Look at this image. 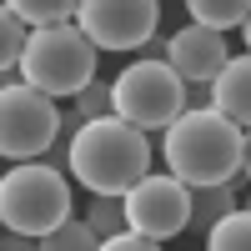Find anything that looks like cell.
<instances>
[{
  "mask_svg": "<svg viewBox=\"0 0 251 251\" xmlns=\"http://www.w3.org/2000/svg\"><path fill=\"white\" fill-rule=\"evenodd\" d=\"M86 221L96 226V236H100V241L116 236L121 226H131V221H126V196H96V201L86 206Z\"/></svg>",
  "mask_w": 251,
  "mask_h": 251,
  "instance_id": "cell-17",
  "label": "cell"
},
{
  "mask_svg": "<svg viewBox=\"0 0 251 251\" xmlns=\"http://www.w3.org/2000/svg\"><path fill=\"white\" fill-rule=\"evenodd\" d=\"M166 50H171V35H161V30H156V35L146 40L136 55H141V60H166Z\"/></svg>",
  "mask_w": 251,
  "mask_h": 251,
  "instance_id": "cell-21",
  "label": "cell"
},
{
  "mask_svg": "<svg viewBox=\"0 0 251 251\" xmlns=\"http://www.w3.org/2000/svg\"><path fill=\"white\" fill-rule=\"evenodd\" d=\"M126 221L136 226V231L156 236V241H171L176 231H186V221H191V186H186L176 171L171 176H146L136 181L131 191H126Z\"/></svg>",
  "mask_w": 251,
  "mask_h": 251,
  "instance_id": "cell-8",
  "label": "cell"
},
{
  "mask_svg": "<svg viewBox=\"0 0 251 251\" xmlns=\"http://www.w3.org/2000/svg\"><path fill=\"white\" fill-rule=\"evenodd\" d=\"M15 15H25L30 25H60V20H75L80 0H5Z\"/></svg>",
  "mask_w": 251,
  "mask_h": 251,
  "instance_id": "cell-16",
  "label": "cell"
},
{
  "mask_svg": "<svg viewBox=\"0 0 251 251\" xmlns=\"http://www.w3.org/2000/svg\"><path fill=\"white\" fill-rule=\"evenodd\" d=\"M211 91H216V111H226L246 131L251 126V50L226 60V71L211 80Z\"/></svg>",
  "mask_w": 251,
  "mask_h": 251,
  "instance_id": "cell-10",
  "label": "cell"
},
{
  "mask_svg": "<svg viewBox=\"0 0 251 251\" xmlns=\"http://www.w3.org/2000/svg\"><path fill=\"white\" fill-rule=\"evenodd\" d=\"M246 206H251V201H246Z\"/></svg>",
  "mask_w": 251,
  "mask_h": 251,
  "instance_id": "cell-24",
  "label": "cell"
},
{
  "mask_svg": "<svg viewBox=\"0 0 251 251\" xmlns=\"http://www.w3.org/2000/svg\"><path fill=\"white\" fill-rule=\"evenodd\" d=\"M241 171L251 176V126H246V151H241Z\"/></svg>",
  "mask_w": 251,
  "mask_h": 251,
  "instance_id": "cell-22",
  "label": "cell"
},
{
  "mask_svg": "<svg viewBox=\"0 0 251 251\" xmlns=\"http://www.w3.org/2000/svg\"><path fill=\"white\" fill-rule=\"evenodd\" d=\"M71 176L91 196H126L136 181L151 176V141H146L141 126L121 116H96L75 131Z\"/></svg>",
  "mask_w": 251,
  "mask_h": 251,
  "instance_id": "cell-1",
  "label": "cell"
},
{
  "mask_svg": "<svg viewBox=\"0 0 251 251\" xmlns=\"http://www.w3.org/2000/svg\"><path fill=\"white\" fill-rule=\"evenodd\" d=\"M100 246H106V251H156L161 241H156V236H146V231H136V226H121V231L106 236Z\"/></svg>",
  "mask_w": 251,
  "mask_h": 251,
  "instance_id": "cell-19",
  "label": "cell"
},
{
  "mask_svg": "<svg viewBox=\"0 0 251 251\" xmlns=\"http://www.w3.org/2000/svg\"><path fill=\"white\" fill-rule=\"evenodd\" d=\"M71 216V186L66 171L50 161H20L0 181V221L5 231H25V236H46Z\"/></svg>",
  "mask_w": 251,
  "mask_h": 251,
  "instance_id": "cell-4",
  "label": "cell"
},
{
  "mask_svg": "<svg viewBox=\"0 0 251 251\" xmlns=\"http://www.w3.org/2000/svg\"><path fill=\"white\" fill-rule=\"evenodd\" d=\"M241 35H246V50H251V15L241 20Z\"/></svg>",
  "mask_w": 251,
  "mask_h": 251,
  "instance_id": "cell-23",
  "label": "cell"
},
{
  "mask_svg": "<svg viewBox=\"0 0 251 251\" xmlns=\"http://www.w3.org/2000/svg\"><path fill=\"white\" fill-rule=\"evenodd\" d=\"M75 111L96 121V116H116V86H106V80H91L86 91L75 96Z\"/></svg>",
  "mask_w": 251,
  "mask_h": 251,
  "instance_id": "cell-18",
  "label": "cell"
},
{
  "mask_svg": "<svg viewBox=\"0 0 251 251\" xmlns=\"http://www.w3.org/2000/svg\"><path fill=\"white\" fill-rule=\"evenodd\" d=\"M50 100L55 96L35 91L30 80H5L0 91V156L5 161H35L55 146L66 111H55Z\"/></svg>",
  "mask_w": 251,
  "mask_h": 251,
  "instance_id": "cell-6",
  "label": "cell"
},
{
  "mask_svg": "<svg viewBox=\"0 0 251 251\" xmlns=\"http://www.w3.org/2000/svg\"><path fill=\"white\" fill-rule=\"evenodd\" d=\"M196 25H211V30H231L251 15V0H186Z\"/></svg>",
  "mask_w": 251,
  "mask_h": 251,
  "instance_id": "cell-14",
  "label": "cell"
},
{
  "mask_svg": "<svg viewBox=\"0 0 251 251\" xmlns=\"http://www.w3.org/2000/svg\"><path fill=\"white\" fill-rule=\"evenodd\" d=\"M166 60L181 71L186 86H211V80L226 71V60H231V50H226V30H211V25H186L171 35V50H166Z\"/></svg>",
  "mask_w": 251,
  "mask_h": 251,
  "instance_id": "cell-9",
  "label": "cell"
},
{
  "mask_svg": "<svg viewBox=\"0 0 251 251\" xmlns=\"http://www.w3.org/2000/svg\"><path fill=\"white\" fill-rule=\"evenodd\" d=\"M30 20L25 15H15L10 5L0 10V71H5V80L20 75V60H25V46H30Z\"/></svg>",
  "mask_w": 251,
  "mask_h": 251,
  "instance_id": "cell-12",
  "label": "cell"
},
{
  "mask_svg": "<svg viewBox=\"0 0 251 251\" xmlns=\"http://www.w3.org/2000/svg\"><path fill=\"white\" fill-rule=\"evenodd\" d=\"M166 161L186 186H216V181H236L241 176V151H246V131L216 106L206 111H181L166 126Z\"/></svg>",
  "mask_w": 251,
  "mask_h": 251,
  "instance_id": "cell-2",
  "label": "cell"
},
{
  "mask_svg": "<svg viewBox=\"0 0 251 251\" xmlns=\"http://www.w3.org/2000/svg\"><path fill=\"white\" fill-rule=\"evenodd\" d=\"M96 60H100V46L75 25V20L35 25L15 80H30V86L46 91V96H80L96 80Z\"/></svg>",
  "mask_w": 251,
  "mask_h": 251,
  "instance_id": "cell-3",
  "label": "cell"
},
{
  "mask_svg": "<svg viewBox=\"0 0 251 251\" xmlns=\"http://www.w3.org/2000/svg\"><path fill=\"white\" fill-rule=\"evenodd\" d=\"M206 246L211 251H251V206L226 211L211 231H206Z\"/></svg>",
  "mask_w": 251,
  "mask_h": 251,
  "instance_id": "cell-13",
  "label": "cell"
},
{
  "mask_svg": "<svg viewBox=\"0 0 251 251\" xmlns=\"http://www.w3.org/2000/svg\"><path fill=\"white\" fill-rule=\"evenodd\" d=\"M75 25L100 50H141L161 30V5L156 0H80Z\"/></svg>",
  "mask_w": 251,
  "mask_h": 251,
  "instance_id": "cell-7",
  "label": "cell"
},
{
  "mask_svg": "<svg viewBox=\"0 0 251 251\" xmlns=\"http://www.w3.org/2000/svg\"><path fill=\"white\" fill-rule=\"evenodd\" d=\"M236 211V181H216V186H191V221H186V231L206 236L211 226Z\"/></svg>",
  "mask_w": 251,
  "mask_h": 251,
  "instance_id": "cell-11",
  "label": "cell"
},
{
  "mask_svg": "<svg viewBox=\"0 0 251 251\" xmlns=\"http://www.w3.org/2000/svg\"><path fill=\"white\" fill-rule=\"evenodd\" d=\"M40 246L46 251H86V246H100V236H96V226L86 216H66L55 231L40 236Z\"/></svg>",
  "mask_w": 251,
  "mask_h": 251,
  "instance_id": "cell-15",
  "label": "cell"
},
{
  "mask_svg": "<svg viewBox=\"0 0 251 251\" xmlns=\"http://www.w3.org/2000/svg\"><path fill=\"white\" fill-rule=\"evenodd\" d=\"M216 106V91L211 86H186V111H206Z\"/></svg>",
  "mask_w": 251,
  "mask_h": 251,
  "instance_id": "cell-20",
  "label": "cell"
},
{
  "mask_svg": "<svg viewBox=\"0 0 251 251\" xmlns=\"http://www.w3.org/2000/svg\"><path fill=\"white\" fill-rule=\"evenodd\" d=\"M111 86H116V116L141 131H166L186 111V80L171 60H136Z\"/></svg>",
  "mask_w": 251,
  "mask_h": 251,
  "instance_id": "cell-5",
  "label": "cell"
}]
</instances>
